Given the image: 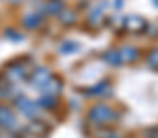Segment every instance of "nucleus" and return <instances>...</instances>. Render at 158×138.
Returning a JSON list of instances; mask_svg holds the SVG:
<instances>
[{
    "mask_svg": "<svg viewBox=\"0 0 158 138\" xmlns=\"http://www.w3.org/2000/svg\"><path fill=\"white\" fill-rule=\"evenodd\" d=\"M19 105H20V111L26 112L28 116H33V114L37 112V107H35L31 101H28V99H19Z\"/></svg>",
    "mask_w": 158,
    "mask_h": 138,
    "instance_id": "obj_3",
    "label": "nucleus"
},
{
    "mask_svg": "<svg viewBox=\"0 0 158 138\" xmlns=\"http://www.w3.org/2000/svg\"><path fill=\"white\" fill-rule=\"evenodd\" d=\"M48 81H50V74H48V70H44V68H40L39 72L33 76V79H31L33 87H40V89H44V87L48 85Z\"/></svg>",
    "mask_w": 158,
    "mask_h": 138,
    "instance_id": "obj_2",
    "label": "nucleus"
},
{
    "mask_svg": "<svg viewBox=\"0 0 158 138\" xmlns=\"http://www.w3.org/2000/svg\"><path fill=\"white\" fill-rule=\"evenodd\" d=\"M17 122H15V116L13 112L7 109V107H0V125L2 127H13Z\"/></svg>",
    "mask_w": 158,
    "mask_h": 138,
    "instance_id": "obj_1",
    "label": "nucleus"
}]
</instances>
